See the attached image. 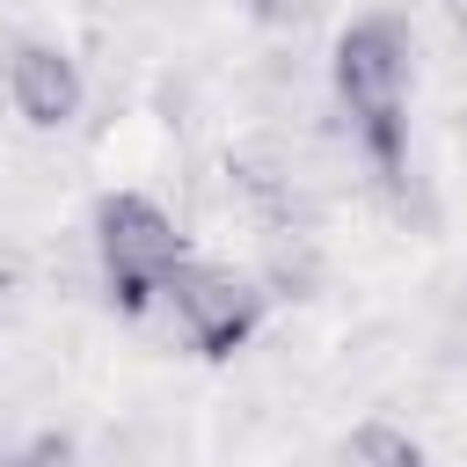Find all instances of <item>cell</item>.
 I'll use <instances>...</instances> for the list:
<instances>
[{
  "label": "cell",
  "mask_w": 467,
  "mask_h": 467,
  "mask_svg": "<svg viewBox=\"0 0 467 467\" xmlns=\"http://www.w3.org/2000/svg\"><path fill=\"white\" fill-rule=\"evenodd\" d=\"M336 109L350 124V146L372 161L387 190L409 182V88H416V36L401 15H358L336 36L328 58Z\"/></svg>",
  "instance_id": "6da1fadb"
},
{
  "label": "cell",
  "mask_w": 467,
  "mask_h": 467,
  "mask_svg": "<svg viewBox=\"0 0 467 467\" xmlns=\"http://www.w3.org/2000/svg\"><path fill=\"white\" fill-rule=\"evenodd\" d=\"M88 248H95V270H102V292H109L117 314L161 306L168 285H175V270L190 263L182 226H175L153 197H139V190H109V197L95 204Z\"/></svg>",
  "instance_id": "7a4b0ae2"
},
{
  "label": "cell",
  "mask_w": 467,
  "mask_h": 467,
  "mask_svg": "<svg viewBox=\"0 0 467 467\" xmlns=\"http://www.w3.org/2000/svg\"><path fill=\"white\" fill-rule=\"evenodd\" d=\"M168 314H175V328H182V343L197 350V358H234L255 328H263V314H270V292H263V277H248V270H234V263H182L175 270V285H168V299H161Z\"/></svg>",
  "instance_id": "3957f363"
},
{
  "label": "cell",
  "mask_w": 467,
  "mask_h": 467,
  "mask_svg": "<svg viewBox=\"0 0 467 467\" xmlns=\"http://www.w3.org/2000/svg\"><path fill=\"white\" fill-rule=\"evenodd\" d=\"M0 80H7L15 117L36 124V131H66V124H80V109H88V80H80V66H73L58 44H15L7 66H0Z\"/></svg>",
  "instance_id": "277c9868"
},
{
  "label": "cell",
  "mask_w": 467,
  "mask_h": 467,
  "mask_svg": "<svg viewBox=\"0 0 467 467\" xmlns=\"http://www.w3.org/2000/svg\"><path fill=\"white\" fill-rule=\"evenodd\" d=\"M336 467H431V460H423V445H416L401 423L372 416V423H358V431L336 445Z\"/></svg>",
  "instance_id": "5b68a950"
},
{
  "label": "cell",
  "mask_w": 467,
  "mask_h": 467,
  "mask_svg": "<svg viewBox=\"0 0 467 467\" xmlns=\"http://www.w3.org/2000/svg\"><path fill=\"white\" fill-rule=\"evenodd\" d=\"M7 467H73V445L44 438V445H29V452H22V460H7Z\"/></svg>",
  "instance_id": "8992f818"
},
{
  "label": "cell",
  "mask_w": 467,
  "mask_h": 467,
  "mask_svg": "<svg viewBox=\"0 0 467 467\" xmlns=\"http://www.w3.org/2000/svg\"><path fill=\"white\" fill-rule=\"evenodd\" d=\"M241 7H248L255 22H299V15H306V0H241Z\"/></svg>",
  "instance_id": "52a82bcc"
},
{
  "label": "cell",
  "mask_w": 467,
  "mask_h": 467,
  "mask_svg": "<svg viewBox=\"0 0 467 467\" xmlns=\"http://www.w3.org/2000/svg\"><path fill=\"white\" fill-rule=\"evenodd\" d=\"M445 15H452V29L467 36V0H445Z\"/></svg>",
  "instance_id": "ba28073f"
}]
</instances>
